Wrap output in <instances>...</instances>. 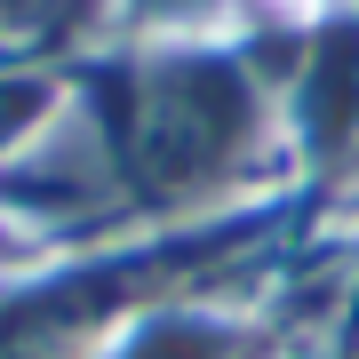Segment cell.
<instances>
[{
  "instance_id": "cell-4",
  "label": "cell",
  "mask_w": 359,
  "mask_h": 359,
  "mask_svg": "<svg viewBox=\"0 0 359 359\" xmlns=\"http://www.w3.org/2000/svg\"><path fill=\"white\" fill-rule=\"evenodd\" d=\"M72 104V72L65 65H25V56H0V168L25 160L40 136L56 128V112Z\"/></svg>"
},
{
  "instance_id": "cell-3",
  "label": "cell",
  "mask_w": 359,
  "mask_h": 359,
  "mask_svg": "<svg viewBox=\"0 0 359 359\" xmlns=\"http://www.w3.org/2000/svg\"><path fill=\"white\" fill-rule=\"evenodd\" d=\"M120 40L112 0H0V56L25 65H88Z\"/></svg>"
},
{
  "instance_id": "cell-8",
  "label": "cell",
  "mask_w": 359,
  "mask_h": 359,
  "mask_svg": "<svg viewBox=\"0 0 359 359\" xmlns=\"http://www.w3.org/2000/svg\"><path fill=\"white\" fill-rule=\"evenodd\" d=\"M344 351H351V359H359V320H351V335H344Z\"/></svg>"
},
{
  "instance_id": "cell-9",
  "label": "cell",
  "mask_w": 359,
  "mask_h": 359,
  "mask_svg": "<svg viewBox=\"0 0 359 359\" xmlns=\"http://www.w3.org/2000/svg\"><path fill=\"white\" fill-rule=\"evenodd\" d=\"M344 8H359V0H344Z\"/></svg>"
},
{
  "instance_id": "cell-6",
  "label": "cell",
  "mask_w": 359,
  "mask_h": 359,
  "mask_svg": "<svg viewBox=\"0 0 359 359\" xmlns=\"http://www.w3.org/2000/svg\"><path fill=\"white\" fill-rule=\"evenodd\" d=\"M264 359H351L344 344H271Z\"/></svg>"
},
{
  "instance_id": "cell-2",
  "label": "cell",
  "mask_w": 359,
  "mask_h": 359,
  "mask_svg": "<svg viewBox=\"0 0 359 359\" xmlns=\"http://www.w3.org/2000/svg\"><path fill=\"white\" fill-rule=\"evenodd\" d=\"M271 335L256 295H168V304L136 311L96 359H264Z\"/></svg>"
},
{
  "instance_id": "cell-5",
  "label": "cell",
  "mask_w": 359,
  "mask_h": 359,
  "mask_svg": "<svg viewBox=\"0 0 359 359\" xmlns=\"http://www.w3.org/2000/svg\"><path fill=\"white\" fill-rule=\"evenodd\" d=\"M25 264H40L32 248H25V231L8 224V208H0V271H25Z\"/></svg>"
},
{
  "instance_id": "cell-7",
  "label": "cell",
  "mask_w": 359,
  "mask_h": 359,
  "mask_svg": "<svg viewBox=\"0 0 359 359\" xmlns=\"http://www.w3.org/2000/svg\"><path fill=\"white\" fill-rule=\"evenodd\" d=\"M264 16H320V8H344V0H256Z\"/></svg>"
},
{
  "instance_id": "cell-1",
  "label": "cell",
  "mask_w": 359,
  "mask_h": 359,
  "mask_svg": "<svg viewBox=\"0 0 359 359\" xmlns=\"http://www.w3.org/2000/svg\"><path fill=\"white\" fill-rule=\"evenodd\" d=\"M72 88L120 160L136 231H192L304 200L256 25L231 40H120L72 65Z\"/></svg>"
}]
</instances>
